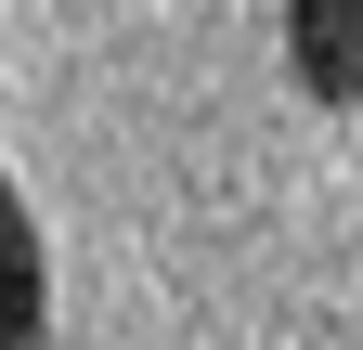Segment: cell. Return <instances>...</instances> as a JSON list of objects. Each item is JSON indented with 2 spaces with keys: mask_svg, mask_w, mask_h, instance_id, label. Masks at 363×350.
<instances>
[{
  "mask_svg": "<svg viewBox=\"0 0 363 350\" xmlns=\"http://www.w3.org/2000/svg\"><path fill=\"white\" fill-rule=\"evenodd\" d=\"M286 65L311 104H363V0H286Z\"/></svg>",
  "mask_w": 363,
  "mask_h": 350,
  "instance_id": "6da1fadb",
  "label": "cell"
},
{
  "mask_svg": "<svg viewBox=\"0 0 363 350\" xmlns=\"http://www.w3.org/2000/svg\"><path fill=\"white\" fill-rule=\"evenodd\" d=\"M0 350H52V259H39L13 169H0Z\"/></svg>",
  "mask_w": 363,
  "mask_h": 350,
  "instance_id": "7a4b0ae2",
  "label": "cell"
}]
</instances>
